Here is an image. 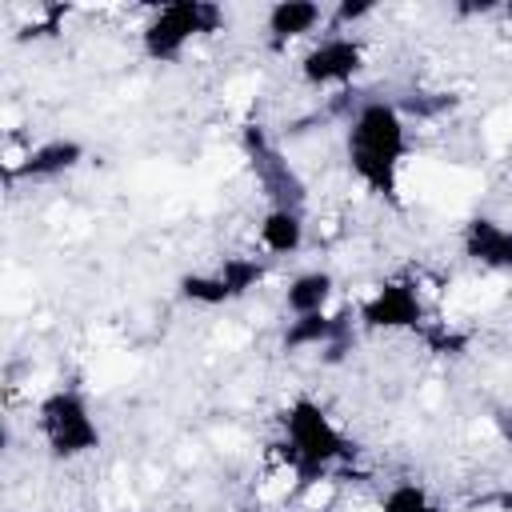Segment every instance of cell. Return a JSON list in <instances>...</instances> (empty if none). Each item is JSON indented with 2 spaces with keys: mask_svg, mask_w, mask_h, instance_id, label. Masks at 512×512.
<instances>
[{
  "mask_svg": "<svg viewBox=\"0 0 512 512\" xmlns=\"http://www.w3.org/2000/svg\"><path fill=\"white\" fill-rule=\"evenodd\" d=\"M340 152L360 192L392 196L412 156V120L400 108V100H388V96L356 100V108L344 120Z\"/></svg>",
  "mask_w": 512,
  "mask_h": 512,
  "instance_id": "6da1fadb",
  "label": "cell"
},
{
  "mask_svg": "<svg viewBox=\"0 0 512 512\" xmlns=\"http://www.w3.org/2000/svg\"><path fill=\"white\" fill-rule=\"evenodd\" d=\"M32 432L48 460L80 464L100 452L104 428L80 388H52L32 404Z\"/></svg>",
  "mask_w": 512,
  "mask_h": 512,
  "instance_id": "7a4b0ae2",
  "label": "cell"
},
{
  "mask_svg": "<svg viewBox=\"0 0 512 512\" xmlns=\"http://www.w3.org/2000/svg\"><path fill=\"white\" fill-rule=\"evenodd\" d=\"M228 28V12L220 4L204 0H176L144 12V24L136 32L144 60L152 64H180L196 44L220 36Z\"/></svg>",
  "mask_w": 512,
  "mask_h": 512,
  "instance_id": "3957f363",
  "label": "cell"
},
{
  "mask_svg": "<svg viewBox=\"0 0 512 512\" xmlns=\"http://www.w3.org/2000/svg\"><path fill=\"white\" fill-rule=\"evenodd\" d=\"M368 72V40L364 32H336L328 28L296 56V80L300 88L316 92L320 100L356 92L360 76Z\"/></svg>",
  "mask_w": 512,
  "mask_h": 512,
  "instance_id": "277c9868",
  "label": "cell"
},
{
  "mask_svg": "<svg viewBox=\"0 0 512 512\" xmlns=\"http://www.w3.org/2000/svg\"><path fill=\"white\" fill-rule=\"evenodd\" d=\"M356 328L368 336H408V332H424L432 300L424 296L416 272L404 276H388L380 284H372L356 304Z\"/></svg>",
  "mask_w": 512,
  "mask_h": 512,
  "instance_id": "5b68a950",
  "label": "cell"
},
{
  "mask_svg": "<svg viewBox=\"0 0 512 512\" xmlns=\"http://www.w3.org/2000/svg\"><path fill=\"white\" fill-rule=\"evenodd\" d=\"M328 20H332V8L328 4H316V0H276L264 8L260 16V28H264V44L268 52L284 56L292 48H308L316 36L328 32Z\"/></svg>",
  "mask_w": 512,
  "mask_h": 512,
  "instance_id": "8992f818",
  "label": "cell"
},
{
  "mask_svg": "<svg viewBox=\"0 0 512 512\" xmlns=\"http://www.w3.org/2000/svg\"><path fill=\"white\" fill-rule=\"evenodd\" d=\"M308 212L292 204H268L256 224H252V252H260L268 264L272 260H292L308 248Z\"/></svg>",
  "mask_w": 512,
  "mask_h": 512,
  "instance_id": "52a82bcc",
  "label": "cell"
},
{
  "mask_svg": "<svg viewBox=\"0 0 512 512\" xmlns=\"http://www.w3.org/2000/svg\"><path fill=\"white\" fill-rule=\"evenodd\" d=\"M84 144L72 140V136H48V140H32L28 156L20 160L16 172H8V188L12 184H52V180H64L72 176L80 164H84Z\"/></svg>",
  "mask_w": 512,
  "mask_h": 512,
  "instance_id": "ba28073f",
  "label": "cell"
},
{
  "mask_svg": "<svg viewBox=\"0 0 512 512\" xmlns=\"http://www.w3.org/2000/svg\"><path fill=\"white\" fill-rule=\"evenodd\" d=\"M460 256L480 272L512 276V224L496 216H472L460 228Z\"/></svg>",
  "mask_w": 512,
  "mask_h": 512,
  "instance_id": "9c48e42d",
  "label": "cell"
},
{
  "mask_svg": "<svg viewBox=\"0 0 512 512\" xmlns=\"http://www.w3.org/2000/svg\"><path fill=\"white\" fill-rule=\"evenodd\" d=\"M340 304V280L332 268H296L280 288V312L284 320L296 316H320Z\"/></svg>",
  "mask_w": 512,
  "mask_h": 512,
  "instance_id": "30bf717a",
  "label": "cell"
},
{
  "mask_svg": "<svg viewBox=\"0 0 512 512\" xmlns=\"http://www.w3.org/2000/svg\"><path fill=\"white\" fill-rule=\"evenodd\" d=\"M376 512H448V508L436 500V492H432L424 480H416V476H396V480L380 484V492H376Z\"/></svg>",
  "mask_w": 512,
  "mask_h": 512,
  "instance_id": "8fae6325",
  "label": "cell"
}]
</instances>
